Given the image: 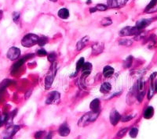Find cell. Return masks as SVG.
I'll return each instance as SVG.
<instances>
[{"label": "cell", "mask_w": 157, "mask_h": 139, "mask_svg": "<svg viewBox=\"0 0 157 139\" xmlns=\"http://www.w3.org/2000/svg\"><path fill=\"white\" fill-rule=\"evenodd\" d=\"M100 112H88L85 113L84 115L80 118V121L78 122V125L80 127H86L89 125L90 123L95 121L99 117Z\"/></svg>", "instance_id": "6da1fadb"}, {"label": "cell", "mask_w": 157, "mask_h": 139, "mask_svg": "<svg viewBox=\"0 0 157 139\" xmlns=\"http://www.w3.org/2000/svg\"><path fill=\"white\" fill-rule=\"evenodd\" d=\"M57 63L54 62L51 65L48 75L45 78V88L46 90L50 89L53 84V80L55 78V75L57 74Z\"/></svg>", "instance_id": "7a4b0ae2"}, {"label": "cell", "mask_w": 157, "mask_h": 139, "mask_svg": "<svg viewBox=\"0 0 157 139\" xmlns=\"http://www.w3.org/2000/svg\"><path fill=\"white\" fill-rule=\"evenodd\" d=\"M39 39V37L38 35L35 34H28L22 38L21 45L26 48H31L38 44Z\"/></svg>", "instance_id": "3957f363"}, {"label": "cell", "mask_w": 157, "mask_h": 139, "mask_svg": "<svg viewBox=\"0 0 157 139\" xmlns=\"http://www.w3.org/2000/svg\"><path fill=\"white\" fill-rule=\"evenodd\" d=\"M21 128V126L20 125L10 126L3 131V133L1 135L2 139H10L11 138H13L16 134L17 132Z\"/></svg>", "instance_id": "277c9868"}, {"label": "cell", "mask_w": 157, "mask_h": 139, "mask_svg": "<svg viewBox=\"0 0 157 139\" xmlns=\"http://www.w3.org/2000/svg\"><path fill=\"white\" fill-rule=\"evenodd\" d=\"M61 101V94L57 91H51L48 94L46 99V104L47 105H56L58 104Z\"/></svg>", "instance_id": "5b68a950"}, {"label": "cell", "mask_w": 157, "mask_h": 139, "mask_svg": "<svg viewBox=\"0 0 157 139\" xmlns=\"http://www.w3.org/2000/svg\"><path fill=\"white\" fill-rule=\"evenodd\" d=\"M140 32L138 28L136 27H126L122 28L120 31V35L122 37L124 36H131V35H136Z\"/></svg>", "instance_id": "8992f818"}, {"label": "cell", "mask_w": 157, "mask_h": 139, "mask_svg": "<svg viewBox=\"0 0 157 139\" xmlns=\"http://www.w3.org/2000/svg\"><path fill=\"white\" fill-rule=\"evenodd\" d=\"M21 56V50L17 47H11L7 52L6 56L10 60H16L17 59H18L19 56Z\"/></svg>", "instance_id": "52a82bcc"}, {"label": "cell", "mask_w": 157, "mask_h": 139, "mask_svg": "<svg viewBox=\"0 0 157 139\" xmlns=\"http://www.w3.org/2000/svg\"><path fill=\"white\" fill-rule=\"evenodd\" d=\"M109 119H110V122L112 123V125L116 126L121 120V115L116 109H112L109 115Z\"/></svg>", "instance_id": "ba28073f"}, {"label": "cell", "mask_w": 157, "mask_h": 139, "mask_svg": "<svg viewBox=\"0 0 157 139\" xmlns=\"http://www.w3.org/2000/svg\"><path fill=\"white\" fill-rule=\"evenodd\" d=\"M108 6L110 8H120L125 5L128 0H108Z\"/></svg>", "instance_id": "9c48e42d"}, {"label": "cell", "mask_w": 157, "mask_h": 139, "mask_svg": "<svg viewBox=\"0 0 157 139\" xmlns=\"http://www.w3.org/2000/svg\"><path fill=\"white\" fill-rule=\"evenodd\" d=\"M104 45L103 42H97L92 46V54L94 56L99 55L104 50Z\"/></svg>", "instance_id": "30bf717a"}, {"label": "cell", "mask_w": 157, "mask_h": 139, "mask_svg": "<svg viewBox=\"0 0 157 139\" xmlns=\"http://www.w3.org/2000/svg\"><path fill=\"white\" fill-rule=\"evenodd\" d=\"M152 22V20L151 19H142V20H139L136 23V26L135 27L139 30L144 29L145 27H146L149 26V24H151Z\"/></svg>", "instance_id": "8fae6325"}, {"label": "cell", "mask_w": 157, "mask_h": 139, "mask_svg": "<svg viewBox=\"0 0 157 139\" xmlns=\"http://www.w3.org/2000/svg\"><path fill=\"white\" fill-rule=\"evenodd\" d=\"M91 111L94 112H101V102L98 99H94L90 104Z\"/></svg>", "instance_id": "7c38bea8"}, {"label": "cell", "mask_w": 157, "mask_h": 139, "mask_svg": "<svg viewBox=\"0 0 157 139\" xmlns=\"http://www.w3.org/2000/svg\"><path fill=\"white\" fill-rule=\"evenodd\" d=\"M58 134L61 137H67L68 135H69L70 129L66 123H63L60 126L58 129Z\"/></svg>", "instance_id": "4fadbf2b"}, {"label": "cell", "mask_w": 157, "mask_h": 139, "mask_svg": "<svg viewBox=\"0 0 157 139\" xmlns=\"http://www.w3.org/2000/svg\"><path fill=\"white\" fill-rule=\"evenodd\" d=\"M89 40H90V37L89 36H85L83 38H81V40L79 41L77 44H76V49H77L78 51H81L83 48H85Z\"/></svg>", "instance_id": "5bb4252c"}, {"label": "cell", "mask_w": 157, "mask_h": 139, "mask_svg": "<svg viewBox=\"0 0 157 139\" xmlns=\"http://www.w3.org/2000/svg\"><path fill=\"white\" fill-rule=\"evenodd\" d=\"M92 69H93V66L91 63H85L82 67V75L87 77L91 74Z\"/></svg>", "instance_id": "9a60e30c"}, {"label": "cell", "mask_w": 157, "mask_h": 139, "mask_svg": "<svg viewBox=\"0 0 157 139\" xmlns=\"http://www.w3.org/2000/svg\"><path fill=\"white\" fill-rule=\"evenodd\" d=\"M28 56H28H24L23 58H21V59H19L18 61L17 62V63H15L13 64V66L12 67V71H13H13H16V70H18L20 67H21L22 65L24 64V62L26 61V59H28V58H27Z\"/></svg>", "instance_id": "2e32d148"}, {"label": "cell", "mask_w": 157, "mask_h": 139, "mask_svg": "<svg viewBox=\"0 0 157 139\" xmlns=\"http://www.w3.org/2000/svg\"><path fill=\"white\" fill-rule=\"evenodd\" d=\"M114 74V69L111 66H105L103 68V75L105 78H110Z\"/></svg>", "instance_id": "e0dca14e"}, {"label": "cell", "mask_w": 157, "mask_h": 139, "mask_svg": "<svg viewBox=\"0 0 157 139\" xmlns=\"http://www.w3.org/2000/svg\"><path fill=\"white\" fill-rule=\"evenodd\" d=\"M57 15H58V16L60 18L65 20V19H68L69 17V11H68V9L62 8L58 11Z\"/></svg>", "instance_id": "ac0fdd59"}, {"label": "cell", "mask_w": 157, "mask_h": 139, "mask_svg": "<svg viewBox=\"0 0 157 139\" xmlns=\"http://www.w3.org/2000/svg\"><path fill=\"white\" fill-rule=\"evenodd\" d=\"M111 90H112V85H111V84L109 83V82H104V83L102 84L101 86V88H100L101 92L104 94L109 93Z\"/></svg>", "instance_id": "d6986e66"}, {"label": "cell", "mask_w": 157, "mask_h": 139, "mask_svg": "<svg viewBox=\"0 0 157 139\" xmlns=\"http://www.w3.org/2000/svg\"><path fill=\"white\" fill-rule=\"evenodd\" d=\"M153 115H154V109H153V107L149 106L145 110V111L144 118L149 120V119H151L153 117Z\"/></svg>", "instance_id": "ffe728a7"}, {"label": "cell", "mask_w": 157, "mask_h": 139, "mask_svg": "<svg viewBox=\"0 0 157 139\" xmlns=\"http://www.w3.org/2000/svg\"><path fill=\"white\" fill-rule=\"evenodd\" d=\"M85 63V59L83 58V57H81L78 62L76 63V67H75V71L74 74L72 77H74V75H75L76 74H78V72L80 71V70H82V67H83V64Z\"/></svg>", "instance_id": "44dd1931"}, {"label": "cell", "mask_w": 157, "mask_h": 139, "mask_svg": "<svg viewBox=\"0 0 157 139\" xmlns=\"http://www.w3.org/2000/svg\"><path fill=\"white\" fill-rule=\"evenodd\" d=\"M100 24L103 27H107V26H109V25H111L112 24V20L110 17H104L101 20Z\"/></svg>", "instance_id": "7402d4cb"}, {"label": "cell", "mask_w": 157, "mask_h": 139, "mask_svg": "<svg viewBox=\"0 0 157 139\" xmlns=\"http://www.w3.org/2000/svg\"><path fill=\"white\" fill-rule=\"evenodd\" d=\"M132 63H133V57L132 56H129L125 59V61L123 63V67L127 69V68H130L131 66L132 65Z\"/></svg>", "instance_id": "603a6c76"}, {"label": "cell", "mask_w": 157, "mask_h": 139, "mask_svg": "<svg viewBox=\"0 0 157 139\" xmlns=\"http://www.w3.org/2000/svg\"><path fill=\"white\" fill-rule=\"evenodd\" d=\"M12 82H13L12 80H8V79H7V80H3V82L0 84V92H2V91H3L5 88H7V87H8V86L10 85Z\"/></svg>", "instance_id": "cb8c5ba5"}, {"label": "cell", "mask_w": 157, "mask_h": 139, "mask_svg": "<svg viewBox=\"0 0 157 139\" xmlns=\"http://www.w3.org/2000/svg\"><path fill=\"white\" fill-rule=\"evenodd\" d=\"M47 59H48V61L51 63H53L55 62L57 59V54L56 52H52L50 54L47 55Z\"/></svg>", "instance_id": "d4e9b609"}, {"label": "cell", "mask_w": 157, "mask_h": 139, "mask_svg": "<svg viewBox=\"0 0 157 139\" xmlns=\"http://www.w3.org/2000/svg\"><path fill=\"white\" fill-rule=\"evenodd\" d=\"M129 134H130V136L132 138H135L138 136V129L137 128V127H133V128H131V130L129 131Z\"/></svg>", "instance_id": "484cf974"}, {"label": "cell", "mask_w": 157, "mask_h": 139, "mask_svg": "<svg viewBox=\"0 0 157 139\" xmlns=\"http://www.w3.org/2000/svg\"><path fill=\"white\" fill-rule=\"evenodd\" d=\"M132 41L129 40V39H121L119 42V44L120 46H131L132 45Z\"/></svg>", "instance_id": "4316f807"}, {"label": "cell", "mask_w": 157, "mask_h": 139, "mask_svg": "<svg viewBox=\"0 0 157 139\" xmlns=\"http://www.w3.org/2000/svg\"><path fill=\"white\" fill-rule=\"evenodd\" d=\"M144 81L142 79H140L138 81V84H137V88H138V92H142L144 91Z\"/></svg>", "instance_id": "83f0119b"}, {"label": "cell", "mask_w": 157, "mask_h": 139, "mask_svg": "<svg viewBox=\"0 0 157 139\" xmlns=\"http://www.w3.org/2000/svg\"><path fill=\"white\" fill-rule=\"evenodd\" d=\"M48 42V38L46 37H39V42H38V45L40 46H45L46 43Z\"/></svg>", "instance_id": "f1b7e54d"}, {"label": "cell", "mask_w": 157, "mask_h": 139, "mask_svg": "<svg viewBox=\"0 0 157 139\" xmlns=\"http://www.w3.org/2000/svg\"><path fill=\"white\" fill-rule=\"evenodd\" d=\"M95 8L97 9V10L105 11L109 9V6H108V5H104V4H98V5L95 6Z\"/></svg>", "instance_id": "f546056e"}, {"label": "cell", "mask_w": 157, "mask_h": 139, "mask_svg": "<svg viewBox=\"0 0 157 139\" xmlns=\"http://www.w3.org/2000/svg\"><path fill=\"white\" fill-rule=\"evenodd\" d=\"M127 131H128V128H123V129H122V130H120V131L118 132L117 138H122V137H124L126 134H127Z\"/></svg>", "instance_id": "4dcf8cb0"}, {"label": "cell", "mask_w": 157, "mask_h": 139, "mask_svg": "<svg viewBox=\"0 0 157 139\" xmlns=\"http://www.w3.org/2000/svg\"><path fill=\"white\" fill-rule=\"evenodd\" d=\"M157 4V0H151V2L149 3V4L147 5L146 9H145V11L149 10L150 9H152L154 7L155 5Z\"/></svg>", "instance_id": "1f68e13d"}, {"label": "cell", "mask_w": 157, "mask_h": 139, "mask_svg": "<svg viewBox=\"0 0 157 139\" xmlns=\"http://www.w3.org/2000/svg\"><path fill=\"white\" fill-rule=\"evenodd\" d=\"M45 135V131H37L35 134V139H42Z\"/></svg>", "instance_id": "d6a6232c"}, {"label": "cell", "mask_w": 157, "mask_h": 139, "mask_svg": "<svg viewBox=\"0 0 157 139\" xmlns=\"http://www.w3.org/2000/svg\"><path fill=\"white\" fill-rule=\"evenodd\" d=\"M133 117H134V116H130V115L124 116V117H121V120H120V121H122V122H127V121H131V120L133 118Z\"/></svg>", "instance_id": "836d02e7"}, {"label": "cell", "mask_w": 157, "mask_h": 139, "mask_svg": "<svg viewBox=\"0 0 157 139\" xmlns=\"http://www.w3.org/2000/svg\"><path fill=\"white\" fill-rule=\"evenodd\" d=\"M36 54H37L39 56H46L47 55V52L46 51L45 49L42 48V49H39L37 52H36Z\"/></svg>", "instance_id": "e575fe53"}, {"label": "cell", "mask_w": 157, "mask_h": 139, "mask_svg": "<svg viewBox=\"0 0 157 139\" xmlns=\"http://www.w3.org/2000/svg\"><path fill=\"white\" fill-rule=\"evenodd\" d=\"M20 19V14L17 12H14L13 14V20L15 23H17Z\"/></svg>", "instance_id": "d590c367"}, {"label": "cell", "mask_w": 157, "mask_h": 139, "mask_svg": "<svg viewBox=\"0 0 157 139\" xmlns=\"http://www.w3.org/2000/svg\"><path fill=\"white\" fill-rule=\"evenodd\" d=\"M145 36V33L144 32H139L138 34H137L135 35V37H134V39L136 41H138L141 39V37H143Z\"/></svg>", "instance_id": "8d00e7d4"}, {"label": "cell", "mask_w": 157, "mask_h": 139, "mask_svg": "<svg viewBox=\"0 0 157 139\" xmlns=\"http://www.w3.org/2000/svg\"><path fill=\"white\" fill-rule=\"evenodd\" d=\"M52 137H53V133L50 132V133H49V134L46 136L45 139H52Z\"/></svg>", "instance_id": "74e56055"}, {"label": "cell", "mask_w": 157, "mask_h": 139, "mask_svg": "<svg viewBox=\"0 0 157 139\" xmlns=\"http://www.w3.org/2000/svg\"><path fill=\"white\" fill-rule=\"evenodd\" d=\"M31 94H32V91H28V92H26V94H25V99H28V98L31 96Z\"/></svg>", "instance_id": "f35d334b"}, {"label": "cell", "mask_w": 157, "mask_h": 139, "mask_svg": "<svg viewBox=\"0 0 157 139\" xmlns=\"http://www.w3.org/2000/svg\"><path fill=\"white\" fill-rule=\"evenodd\" d=\"M95 11H97V9L95 8V7H93V8L90 9V12H91V13H94Z\"/></svg>", "instance_id": "ab89813d"}, {"label": "cell", "mask_w": 157, "mask_h": 139, "mask_svg": "<svg viewBox=\"0 0 157 139\" xmlns=\"http://www.w3.org/2000/svg\"><path fill=\"white\" fill-rule=\"evenodd\" d=\"M2 17H3V11L0 10V20H1Z\"/></svg>", "instance_id": "60d3db41"}, {"label": "cell", "mask_w": 157, "mask_h": 139, "mask_svg": "<svg viewBox=\"0 0 157 139\" xmlns=\"http://www.w3.org/2000/svg\"><path fill=\"white\" fill-rule=\"evenodd\" d=\"M50 1H51V2H53V3H56L57 0H50Z\"/></svg>", "instance_id": "b9f144b4"}, {"label": "cell", "mask_w": 157, "mask_h": 139, "mask_svg": "<svg viewBox=\"0 0 157 139\" xmlns=\"http://www.w3.org/2000/svg\"><path fill=\"white\" fill-rule=\"evenodd\" d=\"M10 139H13V138H10Z\"/></svg>", "instance_id": "7bdbcfd3"}]
</instances>
